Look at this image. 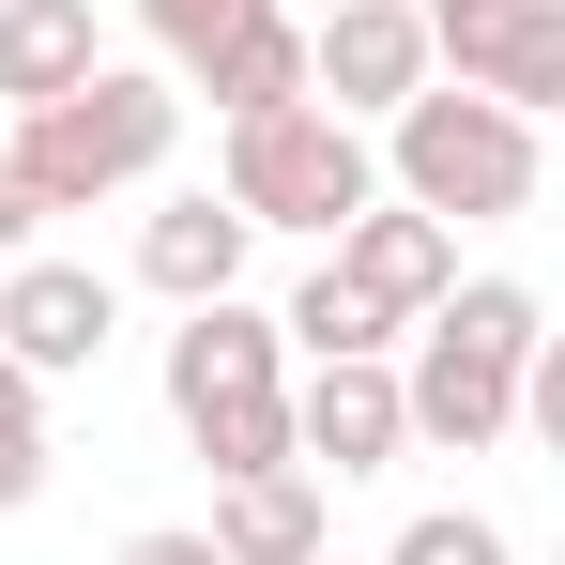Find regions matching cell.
Returning <instances> with one entry per match:
<instances>
[{
	"label": "cell",
	"instance_id": "1",
	"mask_svg": "<svg viewBox=\"0 0 565 565\" xmlns=\"http://www.w3.org/2000/svg\"><path fill=\"white\" fill-rule=\"evenodd\" d=\"M169 138H184V77H138V62H93L77 93L15 107V184H31V214H107V199H138L153 169H169Z\"/></svg>",
	"mask_w": 565,
	"mask_h": 565
},
{
	"label": "cell",
	"instance_id": "2",
	"mask_svg": "<svg viewBox=\"0 0 565 565\" xmlns=\"http://www.w3.org/2000/svg\"><path fill=\"white\" fill-rule=\"evenodd\" d=\"M535 184H551L535 107L473 93V77H428V93L382 122V199H413L444 230H504V214H535Z\"/></svg>",
	"mask_w": 565,
	"mask_h": 565
},
{
	"label": "cell",
	"instance_id": "3",
	"mask_svg": "<svg viewBox=\"0 0 565 565\" xmlns=\"http://www.w3.org/2000/svg\"><path fill=\"white\" fill-rule=\"evenodd\" d=\"M535 337H551V306H535L520 276H459L428 321H413V367H397V397H413V444L489 459V444L520 428V367H535Z\"/></svg>",
	"mask_w": 565,
	"mask_h": 565
},
{
	"label": "cell",
	"instance_id": "4",
	"mask_svg": "<svg viewBox=\"0 0 565 565\" xmlns=\"http://www.w3.org/2000/svg\"><path fill=\"white\" fill-rule=\"evenodd\" d=\"M169 428L214 473H276L290 459V337H276V306H245V290L184 306V337H169Z\"/></svg>",
	"mask_w": 565,
	"mask_h": 565
},
{
	"label": "cell",
	"instance_id": "5",
	"mask_svg": "<svg viewBox=\"0 0 565 565\" xmlns=\"http://www.w3.org/2000/svg\"><path fill=\"white\" fill-rule=\"evenodd\" d=\"M214 184L245 199V230H306V245H337V230L382 199V138L337 122L321 93H290V107H245V122H230Z\"/></svg>",
	"mask_w": 565,
	"mask_h": 565
},
{
	"label": "cell",
	"instance_id": "6",
	"mask_svg": "<svg viewBox=\"0 0 565 565\" xmlns=\"http://www.w3.org/2000/svg\"><path fill=\"white\" fill-rule=\"evenodd\" d=\"M428 77H444V46H428L413 0H321V15H306V93L337 107V122H367V138H382Z\"/></svg>",
	"mask_w": 565,
	"mask_h": 565
},
{
	"label": "cell",
	"instance_id": "7",
	"mask_svg": "<svg viewBox=\"0 0 565 565\" xmlns=\"http://www.w3.org/2000/svg\"><path fill=\"white\" fill-rule=\"evenodd\" d=\"M290 459L306 473H397L413 459V397H397V352H321V367H290Z\"/></svg>",
	"mask_w": 565,
	"mask_h": 565
},
{
	"label": "cell",
	"instance_id": "8",
	"mask_svg": "<svg viewBox=\"0 0 565 565\" xmlns=\"http://www.w3.org/2000/svg\"><path fill=\"white\" fill-rule=\"evenodd\" d=\"M107 337H122V290H107L93 260H46V245L0 260V352H15L31 382H77Z\"/></svg>",
	"mask_w": 565,
	"mask_h": 565
},
{
	"label": "cell",
	"instance_id": "9",
	"mask_svg": "<svg viewBox=\"0 0 565 565\" xmlns=\"http://www.w3.org/2000/svg\"><path fill=\"white\" fill-rule=\"evenodd\" d=\"M321 260H337V276H352L382 321L413 337V321H428V306L459 290V230H444V214H413V199H367V214H352V230H337Z\"/></svg>",
	"mask_w": 565,
	"mask_h": 565
},
{
	"label": "cell",
	"instance_id": "10",
	"mask_svg": "<svg viewBox=\"0 0 565 565\" xmlns=\"http://www.w3.org/2000/svg\"><path fill=\"white\" fill-rule=\"evenodd\" d=\"M230 565H321L337 551V473H306V459H276V473H214V520H199Z\"/></svg>",
	"mask_w": 565,
	"mask_h": 565
},
{
	"label": "cell",
	"instance_id": "11",
	"mask_svg": "<svg viewBox=\"0 0 565 565\" xmlns=\"http://www.w3.org/2000/svg\"><path fill=\"white\" fill-rule=\"evenodd\" d=\"M245 199L230 184H184V199H153L138 214V290H169V306H214V290H245Z\"/></svg>",
	"mask_w": 565,
	"mask_h": 565
},
{
	"label": "cell",
	"instance_id": "12",
	"mask_svg": "<svg viewBox=\"0 0 565 565\" xmlns=\"http://www.w3.org/2000/svg\"><path fill=\"white\" fill-rule=\"evenodd\" d=\"M107 62V15L93 0H0V107H46Z\"/></svg>",
	"mask_w": 565,
	"mask_h": 565
},
{
	"label": "cell",
	"instance_id": "13",
	"mask_svg": "<svg viewBox=\"0 0 565 565\" xmlns=\"http://www.w3.org/2000/svg\"><path fill=\"white\" fill-rule=\"evenodd\" d=\"M184 93H214V122H245V107H290V93H306V15H290V0H260V15H245V31L199 62Z\"/></svg>",
	"mask_w": 565,
	"mask_h": 565
},
{
	"label": "cell",
	"instance_id": "14",
	"mask_svg": "<svg viewBox=\"0 0 565 565\" xmlns=\"http://www.w3.org/2000/svg\"><path fill=\"white\" fill-rule=\"evenodd\" d=\"M459 77H473V93H504V107H535V122H551V107H565V0H520V15H504V31L473 46Z\"/></svg>",
	"mask_w": 565,
	"mask_h": 565
},
{
	"label": "cell",
	"instance_id": "15",
	"mask_svg": "<svg viewBox=\"0 0 565 565\" xmlns=\"http://www.w3.org/2000/svg\"><path fill=\"white\" fill-rule=\"evenodd\" d=\"M276 337H290V367H321V352H397V321H382V306L337 276V260H306V276H290Z\"/></svg>",
	"mask_w": 565,
	"mask_h": 565
},
{
	"label": "cell",
	"instance_id": "16",
	"mask_svg": "<svg viewBox=\"0 0 565 565\" xmlns=\"http://www.w3.org/2000/svg\"><path fill=\"white\" fill-rule=\"evenodd\" d=\"M31 489H46V382L0 352V520H15Z\"/></svg>",
	"mask_w": 565,
	"mask_h": 565
},
{
	"label": "cell",
	"instance_id": "17",
	"mask_svg": "<svg viewBox=\"0 0 565 565\" xmlns=\"http://www.w3.org/2000/svg\"><path fill=\"white\" fill-rule=\"evenodd\" d=\"M122 15H138L153 46H169V77H199V62H214V46H230V31H245L260 0H122Z\"/></svg>",
	"mask_w": 565,
	"mask_h": 565
},
{
	"label": "cell",
	"instance_id": "18",
	"mask_svg": "<svg viewBox=\"0 0 565 565\" xmlns=\"http://www.w3.org/2000/svg\"><path fill=\"white\" fill-rule=\"evenodd\" d=\"M382 565H504V520H473V504H428V520H397V551Z\"/></svg>",
	"mask_w": 565,
	"mask_h": 565
},
{
	"label": "cell",
	"instance_id": "19",
	"mask_svg": "<svg viewBox=\"0 0 565 565\" xmlns=\"http://www.w3.org/2000/svg\"><path fill=\"white\" fill-rule=\"evenodd\" d=\"M413 15H428V46H444V77H459V62L504 31V15H520V0H413Z\"/></svg>",
	"mask_w": 565,
	"mask_h": 565
},
{
	"label": "cell",
	"instance_id": "20",
	"mask_svg": "<svg viewBox=\"0 0 565 565\" xmlns=\"http://www.w3.org/2000/svg\"><path fill=\"white\" fill-rule=\"evenodd\" d=\"M520 428L565 459V337H535V367H520Z\"/></svg>",
	"mask_w": 565,
	"mask_h": 565
},
{
	"label": "cell",
	"instance_id": "21",
	"mask_svg": "<svg viewBox=\"0 0 565 565\" xmlns=\"http://www.w3.org/2000/svg\"><path fill=\"white\" fill-rule=\"evenodd\" d=\"M107 565H230V551H214L199 520H153V535H122V551H107Z\"/></svg>",
	"mask_w": 565,
	"mask_h": 565
},
{
	"label": "cell",
	"instance_id": "22",
	"mask_svg": "<svg viewBox=\"0 0 565 565\" xmlns=\"http://www.w3.org/2000/svg\"><path fill=\"white\" fill-rule=\"evenodd\" d=\"M31 230H46V214H31V184H15V153H0V260H15Z\"/></svg>",
	"mask_w": 565,
	"mask_h": 565
},
{
	"label": "cell",
	"instance_id": "23",
	"mask_svg": "<svg viewBox=\"0 0 565 565\" xmlns=\"http://www.w3.org/2000/svg\"><path fill=\"white\" fill-rule=\"evenodd\" d=\"M290 15H321V0H290Z\"/></svg>",
	"mask_w": 565,
	"mask_h": 565
},
{
	"label": "cell",
	"instance_id": "24",
	"mask_svg": "<svg viewBox=\"0 0 565 565\" xmlns=\"http://www.w3.org/2000/svg\"><path fill=\"white\" fill-rule=\"evenodd\" d=\"M321 565H337V551H321Z\"/></svg>",
	"mask_w": 565,
	"mask_h": 565
},
{
	"label": "cell",
	"instance_id": "25",
	"mask_svg": "<svg viewBox=\"0 0 565 565\" xmlns=\"http://www.w3.org/2000/svg\"><path fill=\"white\" fill-rule=\"evenodd\" d=\"M551 565H565V551H551Z\"/></svg>",
	"mask_w": 565,
	"mask_h": 565
}]
</instances>
